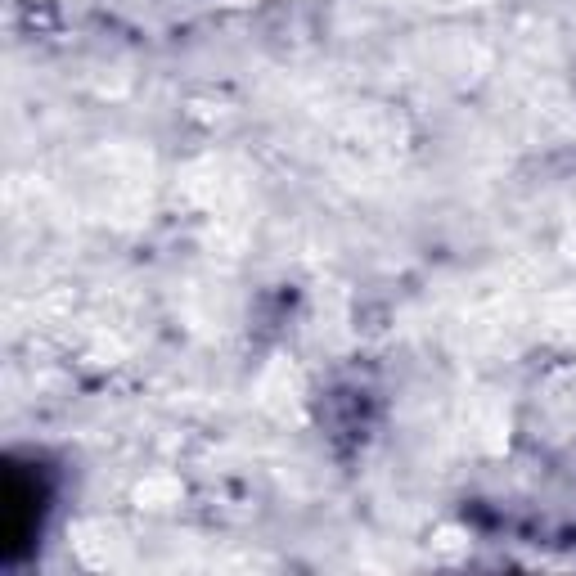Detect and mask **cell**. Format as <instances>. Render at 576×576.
Wrapping results in <instances>:
<instances>
[{
    "label": "cell",
    "mask_w": 576,
    "mask_h": 576,
    "mask_svg": "<svg viewBox=\"0 0 576 576\" xmlns=\"http://www.w3.org/2000/svg\"><path fill=\"white\" fill-rule=\"evenodd\" d=\"M135 500L149 504V509H162V504H176V500H180V482H176V477H149V482H140Z\"/></svg>",
    "instance_id": "obj_1"
}]
</instances>
